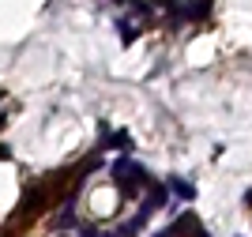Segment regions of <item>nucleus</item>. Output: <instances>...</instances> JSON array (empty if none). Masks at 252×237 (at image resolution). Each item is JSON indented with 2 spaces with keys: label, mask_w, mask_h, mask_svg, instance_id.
<instances>
[{
  "label": "nucleus",
  "mask_w": 252,
  "mask_h": 237,
  "mask_svg": "<svg viewBox=\"0 0 252 237\" xmlns=\"http://www.w3.org/2000/svg\"><path fill=\"white\" fill-rule=\"evenodd\" d=\"M113 181H117V188H121V196H139V192L147 196V188L155 185V181L147 177V169H143L139 162H132L128 155H121L113 162Z\"/></svg>",
  "instance_id": "f257e3e1"
},
{
  "label": "nucleus",
  "mask_w": 252,
  "mask_h": 237,
  "mask_svg": "<svg viewBox=\"0 0 252 237\" xmlns=\"http://www.w3.org/2000/svg\"><path fill=\"white\" fill-rule=\"evenodd\" d=\"M147 218H151V211H147V207H139L136 215L125 218V222H121L113 234H117V237H139V234H143V226H147Z\"/></svg>",
  "instance_id": "f03ea898"
},
{
  "label": "nucleus",
  "mask_w": 252,
  "mask_h": 237,
  "mask_svg": "<svg viewBox=\"0 0 252 237\" xmlns=\"http://www.w3.org/2000/svg\"><path fill=\"white\" fill-rule=\"evenodd\" d=\"M166 185H169V188H173V192H177V196H181V200H192V196H196V188H192V185H189V181H181V177H169Z\"/></svg>",
  "instance_id": "7ed1b4c3"
},
{
  "label": "nucleus",
  "mask_w": 252,
  "mask_h": 237,
  "mask_svg": "<svg viewBox=\"0 0 252 237\" xmlns=\"http://www.w3.org/2000/svg\"><path fill=\"white\" fill-rule=\"evenodd\" d=\"M79 237H117V234H102V230H91V226H79Z\"/></svg>",
  "instance_id": "20e7f679"
}]
</instances>
